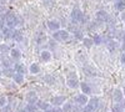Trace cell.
Segmentation results:
<instances>
[{
    "label": "cell",
    "mask_w": 125,
    "mask_h": 112,
    "mask_svg": "<svg viewBox=\"0 0 125 112\" xmlns=\"http://www.w3.org/2000/svg\"><path fill=\"white\" fill-rule=\"evenodd\" d=\"M0 19H1L5 23V25H6L8 27H10V29L16 27V26H18V24H19L18 16H16L14 13H10V11H9V13H6V14H3Z\"/></svg>",
    "instance_id": "1"
},
{
    "label": "cell",
    "mask_w": 125,
    "mask_h": 112,
    "mask_svg": "<svg viewBox=\"0 0 125 112\" xmlns=\"http://www.w3.org/2000/svg\"><path fill=\"white\" fill-rule=\"evenodd\" d=\"M53 39L55 40V41H59V43H65V41H69L70 39V34L68 30H56V31H54L53 34Z\"/></svg>",
    "instance_id": "2"
},
{
    "label": "cell",
    "mask_w": 125,
    "mask_h": 112,
    "mask_svg": "<svg viewBox=\"0 0 125 112\" xmlns=\"http://www.w3.org/2000/svg\"><path fill=\"white\" fill-rule=\"evenodd\" d=\"M71 20L74 23H84L85 21L84 14H83V11L80 9H78V8L73 9V11H71Z\"/></svg>",
    "instance_id": "3"
},
{
    "label": "cell",
    "mask_w": 125,
    "mask_h": 112,
    "mask_svg": "<svg viewBox=\"0 0 125 112\" xmlns=\"http://www.w3.org/2000/svg\"><path fill=\"white\" fill-rule=\"evenodd\" d=\"M66 85H68L70 88H76V87H79L80 82H79V80H78L75 72H70V74H69L68 80H66Z\"/></svg>",
    "instance_id": "4"
},
{
    "label": "cell",
    "mask_w": 125,
    "mask_h": 112,
    "mask_svg": "<svg viewBox=\"0 0 125 112\" xmlns=\"http://www.w3.org/2000/svg\"><path fill=\"white\" fill-rule=\"evenodd\" d=\"M65 96H54V97H51L50 100V103L53 105V106H61L62 103L65 102Z\"/></svg>",
    "instance_id": "5"
},
{
    "label": "cell",
    "mask_w": 125,
    "mask_h": 112,
    "mask_svg": "<svg viewBox=\"0 0 125 112\" xmlns=\"http://www.w3.org/2000/svg\"><path fill=\"white\" fill-rule=\"evenodd\" d=\"M36 107L41 111H46V110H50L51 108V103L46 102V101H43V100H38L36 101Z\"/></svg>",
    "instance_id": "6"
},
{
    "label": "cell",
    "mask_w": 125,
    "mask_h": 112,
    "mask_svg": "<svg viewBox=\"0 0 125 112\" xmlns=\"http://www.w3.org/2000/svg\"><path fill=\"white\" fill-rule=\"evenodd\" d=\"M11 39L14 40V41H16V43H21V41H23V39H24V35H23V33L20 31V30L15 29V30H13Z\"/></svg>",
    "instance_id": "7"
},
{
    "label": "cell",
    "mask_w": 125,
    "mask_h": 112,
    "mask_svg": "<svg viewBox=\"0 0 125 112\" xmlns=\"http://www.w3.org/2000/svg\"><path fill=\"white\" fill-rule=\"evenodd\" d=\"M48 29L50 30V31H56V30L60 29V23L58 21V20H49L48 21Z\"/></svg>",
    "instance_id": "8"
},
{
    "label": "cell",
    "mask_w": 125,
    "mask_h": 112,
    "mask_svg": "<svg viewBox=\"0 0 125 112\" xmlns=\"http://www.w3.org/2000/svg\"><path fill=\"white\" fill-rule=\"evenodd\" d=\"M113 98H114V101H115L116 103H120L121 101L124 100V94H123V91L119 90V88H116L115 91H114V94H113Z\"/></svg>",
    "instance_id": "9"
},
{
    "label": "cell",
    "mask_w": 125,
    "mask_h": 112,
    "mask_svg": "<svg viewBox=\"0 0 125 112\" xmlns=\"http://www.w3.org/2000/svg\"><path fill=\"white\" fill-rule=\"evenodd\" d=\"M75 101H76V103H79V105H81V106H85V105L88 103V101H89V97H88V95H85V94H81V95H78V96L75 97Z\"/></svg>",
    "instance_id": "10"
},
{
    "label": "cell",
    "mask_w": 125,
    "mask_h": 112,
    "mask_svg": "<svg viewBox=\"0 0 125 112\" xmlns=\"http://www.w3.org/2000/svg\"><path fill=\"white\" fill-rule=\"evenodd\" d=\"M51 60V52L48 51V50H44V51H41L40 54V61L41 62H49Z\"/></svg>",
    "instance_id": "11"
},
{
    "label": "cell",
    "mask_w": 125,
    "mask_h": 112,
    "mask_svg": "<svg viewBox=\"0 0 125 112\" xmlns=\"http://www.w3.org/2000/svg\"><path fill=\"white\" fill-rule=\"evenodd\" d=\"M96 19L99 21H108L109 20V14L106 11H104V10H99L96 13Z\"/></svg>",
    "instance_id": "12"
},
{
    "label": "cell",
    "mask_w": 125,
    "mask_h": 112,
    "mask_svg": "<svg viewBox=\"0 0 125 112\" xmlns=\"http://www.w3.org/2000/svg\"><path fill=\"white\" fill-rule=\"evenodd\" d=\"M99 103H100V101H99L98 97H91V98H89V101H88V103H86V105H89L94 111H95V110L99 107Z\"/></svg>",
    "instance_id": "13"
},
{
    "label": "cell",
    "mask_w": 125,
    "mask_h": 112,
    "mask_svg": "<svg viewBox=\"0 0 125 112\" xmlns=\"http://www.w3.org/2000/svg\"><path fill=\"white\" fill-rule=\"evenodd\" d=\"M26 101H28V103H36V101H38V95L35 92H29L26 95Z\"/></svg>",
    "instance_id": "14"
},
{
    "label": "cell",
    "mask_w": 125,
    "mask_h": 112,
    "mask_svg": "<svg viewBox=\"0 0 125 112\" xmlns=\"http://www.w3.org/2000/svg\"><path fill=\"white\" fill-rule=\"evenodd\" d=\"M9 54H10V57H11V60H19L20 57H21V52H20L19 49H11Z\"/></svg>",
    "instance_id": "15"
},
{
    "label": "cell",
    "mask_w": 125,
    "mask_h": 112,
    "mask_svg": "<svg viewBox=\"0 0 125 112\" xmlns=\"http://www.w3.org/2000/svg\"><path fill=\"white\" fill-rule=\"evenodd\" d=\"M13 80H14V82H15V84L21 85V84H24L25 77H24V75H23V74H18V72H15V74H14V76H13Z\"/></svg>",
    "instance_id": "16"
},
{
    "label": "cell",
    "mask_w": 125,
    "mask_h": 112,
    "mask_svg": "<svg viewBox=\"0 0 125 112\" xmlns=\"http://www.w3.org/2000/svg\"><path fill=\"white\" fill-rule=\"evenodd\" d=\"M79 87L81 88V92L83 94H85V95H90L91 94V87L86 84V82H81L79 85Z\"/></svg>",
    "instance_id": "17"
},
{
    "label": "cell",
    "mask_w": 125,
    "mask_h": 112,
    "mask_svg": "<svg viewBox=\"0 0 125 112\" xmlns=\"http://www.w3.org/2000/svg\"><path fill=\"white\" fill-rule=\"evenodd\" d=\"M1 34H3V37L5 39V40H8V39H11V34H13V29H10V27H4L3 30H1Z\"/></svg>",
    "instance_id": "18"
},
{
    "label": "cell",
    "mask_w": 125,
    "mask_h": 112,
    "mask_svg": "<svg viewBox=\"0 0 125 112\" xmlns=\"http://www.w3.org/2000/svg\"><path fill=\"white\" fill-rule=\"evenodd\" d=\"M3 74H4L5 77H11V78H13V76H14V74H15V71H14L13 67H4Z\"/></svg>",
    "instance_id": "19"
},
{
    "label": "cell",
    "mask_w": 125,
    "mask_h": 112,
    "mask_svg": "<svg viewBox=\"0 0 125 112\" xmlns=\"http://www.w3.org/2000/svg\"><path fill=\"white\" fill-rule=\"evenodd\" d=\"M29 71H30V74H33V75L39 74L40 72V65L39 64H31L30 67H29Z\"/></svg>",
    "instance_id": "20"
},
{
    "label": "cell",
    "mask_w": 125,
    "mask_h": 112,
    "mask_svg": "<svg viewBox=\"0 0 125 112\" xmlns=\"http://www.w3.org/2000/svg\"><path fill=\"white\" fill-rule=\"evenodd\" d=\"M14 71H15V72H18V74H25V66L23 65V64H16L14 67Z\"/></svg>",
    "instance_id": "21"
},
{
    "label": "cell",
    "mask_w": 125,
    "mask_h": 112,
    "mask_svg": "<svg viewBox=\"0 0 125 112\" xmlns=\"http://www.w3.org/2000/svg\"><path fill=\"white\" fill-rule=\"evenodd\" d=\"M115 9L119 11H124L125 10V0H120V1L115 3Z\"/></svg>",
    "instance_id": "22"
},
{
    "label": "cell",
    "mask_w": 125,
    "mask_h": 112,
    "mask_svg": "<svg viewBox=\"0 0 125 112\" xmlns=\"http://www.w3.org/2000/svg\"><path fill=\"white\" fill-rule=\"evenodd\" d=\"M83 44H84V46H85V47H88V49H90V47L94 45L93 39H91V37H84V39H83Z\"/></svg>",
    "instance_id": "23"
},
{
    "label": "cell",
    "mask_w": 125,
    "mask_h": 112,
    "mask_svg": "<svg viewBox=\"0 0 125 112\" xmlns=\"http://www.w3.org/2000/svg\"><path fill=\"white\" fill-rule=\"evenodd\" d=\"M10 46L9 45H6V44H1L0 45V52L1 54H8V52H10Z\"/></svg>",
    "instance_id": "24"
},
{
    "label": "cell",
    "mask_w": 125,
    "mask_h": 112,
    "mask_svg": "<svg viewBox=\"0 0 125 112\" xmlns=\"http://www.w3.org/2000/svg\"><path fill=\"white\" fill-rule=\"evenodd\" d=\"M93 43L95 44V45H100L103 43V37L100 35H95V36L93 37Z\"/></svg>",
    "instance_id": "25"
},
{
    "label": "cell",
    "mask_w": 125,
    "mask_h": 112,
    "mask_svg": "<svg viewBox=\"0 0 125 112\" xmlns=\"http://www.w3.org/2000/svg\"><path fill=\"white\" fill-rule=\"evenodd\" d=\"M26 110H28L29 112H35V111L38 110V107H36V103H28V106H26Z\"/></svg>",
    "instance_id": "26"
},
{
    "label": "cell",
    "mask_w": 125,
    "mask_h": 112,
    "mask_svg": "<svg viewBox=\"0 0 125 112\" xmlns=\"http://www.w3.org/2000/svg\"><path fill=\"white\" fill-rule=\"evenodd\" d=\"M1 64H3L4 67H11V60L10 59H3Z\"/></svg>",
    "instance_id": "27"
},
{
    "label": "cell",
    "mask_w": 125,
    "mask_h": 112,
    "mask_svg": "<svg viewBox=\"0 0 125 112\" xmlns=\"http://www.w3.org/2000/svg\"><path fill=\"white\" fill-rule=\"evenodd\" d=\"M0 112H13V111H11V107L8 106V103H6L5 106L0 107Z\"/></svg>",
    "instance_id": "28"
},
{
    "label": "cell",
    "mask_w": 125,
    "mask_h": 112,
    "mask_svg": "<svg viewBox=\"0 0 125 112\" xmlns=\"http://www.w3.org/2000/svg\"><path fill=\"white\" fill-rule=\"evenodd\" d=\"M8 103V98L5 96H0V107H3Z\"/></svg>",
    "instance_id": "29"
},
{
    "label": "cell",
    "mask_w": 125,
    "mask_h": 112,
    "mask_svg": "<svg viewBox=\"0 0 125 112\" xmlns=\"http://www.w3.org/2000/svg\"><path fill=\"white\" fill-rule=\"evenodd\" d=\"M74 36H75V39H78V40H83L84 37H83V34L80 33V31H75L74 33Z\"/></svg>",
    "instance_id": "30"
},
{
    "label": "cell",
    "mask_w": 125,
    "mask_h": 112,
    "mask_svg": "<svg viewBox=\"0 0 125 112\" xmlns=\"http://www.w3.org/2000/svg\"><path fill=\"white\" fill-rule=\"evenodd\" d=\"M71 108H73V107H71V103H69V102H68V103H65V107L62 108V111H64V112H69Z\"/></svg>",
    "instance_id": "31"
},
{
    "label": "cell",
    "mask_w": 125,
    "mask_h": 112,
    "mask_svg": "<svg viewBox=\"0 0 125 112\" xmlns=\"http://www.w3.org/2000/svg\"><path fill=\"white\" fill-rule=\"evenodd\" d=\"M83 112H94V110H93L89 105H85V107L83 108Z\"/></svg>",
    "instance_id": "32"
},
{
    "label": "cell",
    "mask_w": 125,
    "mask_h": 112,
    "mask_svg": "<svg viewBox=\"0 0 125 112\" xmlns=\"http://www.w3.org/2000/svg\"><path fill=\"white\" fill-rule=\"evenodd\" d=\"M51 112H64V111H62V108H60L59 106H54L51 108Z\"/></svg>",
    "instance_id": "33"
},
{
    "label": "cell",
    "mask_w": 125,
    "mask_h": 112,
    "mask_svg": "<svg viewBox=\"0 0 125 112\" xmlns=\"http://www.w3.org/2000/svg\"><path fill=\"white\" fill-rule=\"evenodd\" d=\"M120 62H121V65H124L125 66V51L121 54V56H120Z\"/></svg>",
    "instance_id": "34"
},
{
    "label": "cell",
    "mask_w": 125,
    "mask_h": 112,
    "mask_svg": "<svg viewBox=\"0 0 125 112\" xmlns=\"http://www.w3.org/2000/svg\"><path fill=\"white\" fill-rule=\"evenodd\" d=\"M4 27H5V23L3 21V20H1V19H0V30H3Z\"/></svg>",
    "instance_id": "35"
},
{
    "label": "cell",
    "mask_w": 125,
    "mask_h": 112,
    "mask_svg": "<svg viewBox=\"0 0 125 112\" xmlns=\"http://www.w3.org/2000/svg\"><path fill=\"white\" fill-rule=\"evenodd\" d=\"M18 112H29V111L26 110V107H23V108H19Z\"/></svg>",
    "instance_id": "36"
},
{
    "label": "cell",
    "mask_w": 125,
    "mask_h": 112,
    "mask_svg": "<svg viewBox=\"0 0 125 112\" xmlns=\"http://www.w3.org/2000/svg\"><path fill=\"white\" fill-rule=\"evenodd\" d=\"M121 20H123V21H125V10H124V11H121Z\"/></svg>",
    "instance_id": "37"
},
{
    "label": "cell",
    "mask_w": 125,
    "mask_h": 112,
    "mask_svg": "<svg viewBox=\"0 0 125 112\" xmlns=\"http://www.w3.org/2000/svg\"><path fill=\"white\" fill-rule=\"evenodd\" d=\"M123 50L125 51V40H124V43H123Z\"/></svg>",
    "instance_id": "38"
},
{
    "label": "cell",
    "mask_w": 125,
    "mask_h": 112,
    "mask_svg": "<svg viewBox=\"0 0 125 112\" xmlns=\"http://www.w3.org/2000/svg\"><path fill=\"white\" fill-rule=\"evenodd\" d=\"M35 112H44V111H41V110H39V108H38V110H36Z\"/></svg>",
    "instance_id": "39"
},
{
    "label": "cell",
    "mask_w": 125,
    "mask_h": 112,
    "mask_svg": "<svg viewBox=\"0 0 125 112\" xmlns=\"http://www.w3.org/2000/svg\"><path fill=\"white\" fill-rule=\"evenodd\" d=\"M3 37V34H1V30H0V39H1Z\"/></svg>",
    "instance_id": "40"
},
{
    "label": "cell",
    "mask_w": 125,
    "mask_h": 112,
    "mask_svg": "<svg viewBox=\"0 0 125 112\" xmlns=\"http://www.w3.org/2000/svg\"><path fill=\"white\" fill-rule=\"evenodd\" d=\"M123 94H124V97H125V87H124V90H123Z\"/></svg>",
    "instance_id": "41"
},
{
    "label": "cell",
    "mask_w": 125,
    "mask_h": 112,
    "mask_svg": "<svg viewBox=\"0 0 125 112\" xmlns=\"http://www.w3.org/2000/svg\"><path fill=\"white\" fill-rule=\"evenodd\" d=\"M1 1H6V0H1Z\"/></svg>",
    "instance_id": "42"
},
{
    "label": "cell",
    "mask_w": 125,
    "mask_h": 112,
    "mask_svg": "<svg viewBox=\"0 0 125 112\" xmlns=\"http://www.w3.org/2000/svg\"><path fill=\"white\" fill-rule=\"evenodd\" d=\"M115 1H120V0H115Z\"/></svg>",
    "instance_id": "43"
},
{
    "label": "cell",
    "mask_w": 125,
    "mask_h": 112,
    "mask_svg": "<svg viewBox=\"0 0 125 112\" xmlns=\"http://www.w3.org/2000/svg\"><path fill=\"white\" fill-rule=\"evenodd\" d=\"M124 30H125V29H124Z\"/></svg>",
    "instance_id": "44"
}]
</instances>
